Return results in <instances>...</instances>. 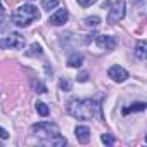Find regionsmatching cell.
I'll use <instances>...</instances> for the list:
<instances>
[{
    "mask_svg": "<svg viewBox=\"0 0 147 147\" xmlns=\"http://www.w3.org/2000/svg\"><path fill=\"white\" fill-rule=\"evenodd\" d=\"M131 2H140V0H131Z\"/></svg>",
    "mask_w": 147,
    "mask_h": 147,
    "instance_id": "23",
    "label": "cell"
},
{
    "mask_svg": "<svg viewBox=\"0 0 147 147\" xmlns=\"http://www.w3.org/2000/svg\"><path fill=\"white\" fill-rule=\"evenodd\" d=\"M82 64H83V57H82L78 52L71 54V55L67 57V66H69V67H80Z\"/></svg>",
    "mask_w": 147,
    "mask_h": 147,
    "instance_id": "10",
    "label": "cell"
},
{
    "mask_svg": "<svg viewBox=\"0 0 147 147\" xmlns=\"http://www.w3.org/2000/svg\"><path fill=\"white\" fill-rule=\"evenodd\" d=\"M59 5V2H57V0H43V2H42V9L43 11H47V12H50L52 9H55Z\"/></svg>",
    "mask_w": 147,
    "mask_h": 147,
    "instance_id": "15",
    "label": "cell"
},
{
    "mask_svg": "<svg viewBox=\"0 0 147 147\" xmlns=\"http://www.w3.org/2000/svg\"><path fill=\"white\" fill-rule=\"evenodd\" d=\"M67 113L78 119H92L100 114V106L92 99H73L67 102Z\"/></svg>",
    "mask_w": 147,
    "mask_h": 147,
    "instance_id": "1",
    "label": "cell"
},
{
    "mask_svg": "<svg viewBox=\"0 0 147 147\" xmlns=\"http://www.w3.org/2000/svg\"><path fill=\"white\" fill-rule=\"evenodd\" d=\"M36 19H40V11H38L35 5H31V4L19 5V7L14 11V14H12L14 24L23 26V28L30 26V24H31L33 21H36Z\"/></svg>",
    "mask_w": 147,
    "mask_h": 147,
    "instance_id": "3",
    "label": "cell"
},
{
    "mask_svg": "<svg viewBox=\"0 0 147 147\" xmlns=\"http://www.w3.org/2000/svg\"><path fill=\"white\" fill-rule=\"evenodd\" d=\"M75 135H76L78 142L88 144V140H90V128L88 126H76L75 128Z\"/></svg>",
    "mask_w": 147,
    "mask_h": 147,
    "instance_id": "9",
    "label": "cell"
},
{
    "mask_svg": "<svg viewBox=\"0 0 147 147\" xmlns=\"http://www.w3.org/2000/svg\"><path fill=\"white\" fill-rule=\"evenodd\" d=\"M36 113L40 114V116H49V107H47V104H43V102H36Z\"/></svg>",
    "mask_w": 147,
    "mask_h": 147,
    "instance_id": "17",
    "label": "cell"
},
{
    "mask_svg": "<svg viewBox=\"0 0 147 147\" xmlns=\"http://www.w3.org/2000/svg\"><path fill=\"white\" fill-rule=\"evenodd\" d=\"M4 16H5V9H4L2 2H0V18H4Z\"/></svg>",
    "mask_w": 147,
    "mask_h": 147,
    "instance_id": "22",
    "label": "cell"
},
{
    "mask_svg": "<svg viewBox=\"0 0 147 147\" xmlns=\"http://www.w3.org/2000/svg\"><path fill=\"white\" fill-rule=\"evenodd\" d=\"M24 43H26V40H24L23 35L11 33L9 36H5V38L0 40V49H16V50H21L24 47Z\"/></svg>",
    "mask_w": 147,
    "mask_h": 147,
    "instance_id": "4",
    "label": "cell"
},
{
    "mask_svg": "<svg viewBox=\"0 0 147 147\" xmlns=\"http://www.w3.org/2000/svg\"><path fill=\"white\" fill-rule=\"evenodd\" d=\"M0 138H4V140H5V138H9V131H7V130H4L2 126H0Z\"/></svg>",
    "mask_w": 147,
    "mask_h": 147,
    "instance_id": "21",
    "label": "cell"
},
{
    "mask_svg": "<svg viewBox=\"0 0 147 147\" xmlns=\"http://www.w3.org/2000/svg\"><path fill=\"white\" fill-rule=\"evenodd\" d=\"M109 7H111V9H109L107 21H109V23H119V21L125 18V12H126L125 2H123V0H116V2H114L113 5H109Z\"/></svg>",
    "mask_w": 147,
    "mask_h": 147,
    "instance_id": "5",
    "label": "cell"
},
{
    "mask_svg": "<svg viewBox=\"0 0 147 147\" xmlns=\"http://www.w3.org/2000/svg\"><path fill=\"white\" fill-rule=\"evenodd\" d=\"M59 87H61V90H64V92H71L73 83H71V80H69V78H61Z\"/></svg>",
    "mask_w": 147,
    "mask_h": 147,
    "instance_id": "16",
    "label": "cell"
},
{
    "mask_svg": "<svg viewBox=\"0 0 147 147\" xmlns=\"http://www.w3.org/2000/svg\"><path fill=\"white\" fill-rule=\"evenodd\" d=\"M95 42H97V45H99L100 49H104V50H113V49L116 47L114 36H109V35H97V36H95Z\"/></svg>",
    "mask_w": 147,
    "mask_h": 147,
    "instance_id": "7",
    "label": "cell"
},
{
    "mask_svg": "<svg viewBox=\"0 0 147 147\" xmlns=\"http://www.w3.org/2000/svg\"><path fill=\"white\" fill-rule=\"evenodd\" d=\"M76 80H78V82H82V83H85V82L88 80V73H85V71H83V73H80V75L76 76Z\"/></svg>",
    "mask_w": 147,
    "mask_h": 147,
    "instance_id": "20",
    "label": "cell"
},
{
    "mask_svg": "<svg viewBox=\"0 0 147 147\" xmlns=\"http://www.w3.org/2000/svg\"><path fill=\"white\" fill-rule=\"evenodd\" d=\"M97 2V0H78V4L82 5V7H90V5H94Z\"/></svg>",
    "mask_w": 147,
    "mask_h": 147,
    "instance_id": "19",
    "label": "cell"
},
{
    "mask_svg": "<svg viewBox=\"0 0 147 147\" xmlns=\"http://www.w3.org/2000/svg\"><path fill=\"white\" fill-rule=\"evenodd\" d=\"M100 140H102L106 145H113V144H114V138H113L111 135H107V133H106V135H102V137H100Z\"/></svg>",
    "mask_w": 147,
    "mask_h": 147,
    "instance_id": "18",
    "label": "cell"
},
{
    "mask_svg": "<svg viewBox=\"0 0 147 147\" xmlns=\"http://www.w3.org/2000/svg\"><path fill=\"white\" fill-rule=\"evenodd\" d=\"M83 23H85V26H88V28H95V26L100 24V18H99V16H88V18L83 19Z\"/></svg>",
    "mask_w": 147,
    "mask_h": 147,
    "instance_id": "13",
    "label": "cell"
},
{
    "mask_svg": "<svg viewBox=\"0 0 147 147\" xmlns=\"http://www.w3.org/2000/svg\"><path fill=\"white\" fill-rule=\"evenodd\" d=\"M107 76L113 80V82H116V83H121V82H125L126 78H128V71L125 69V67H121V66H111L109 67V71H107Z\"/></svg>",
    "mask_w": 147,
    "mask_h": 147,
    "instance_id": "6",
    "label": "cell"
},
{
    "mask_svg": "<svg viewBox=\"0 0 147 147\" xmlns=\"http://www.w3.org/2000/svg\"><path fill=\"white\" fill-rule=\"evenodd\" d=\"M33 133L50 145H64L66 144V138L61 137V133H59V126L50 121H40V123L33 125Z\"/></svg>",
    "mask_w": 147,
    "mask_h": 147,
    "instance_id": "2",
    "label": "cell"
},
{
    "mask_svg": "<svg viewBox=\"0 0 147 147\" xmlns=\"http://www.w3.org/2000/svg\"><path fill=\"white\" fill-rule=\"evenodd\" d=\"M135 55H137V59H140V61H144V59H145L147 52H145V42H144V40H140V42L137 43V49H135Z\"/></svg>",
    "mask_w": 147,
    "mask_h": 147,
    "instance_id": "12",
    "label": "cell"
},
{
    "mask_svg": "<svg viewBox=\"0 0 147 147\" xmlns=\"http://www.w3.org/2000/svg\"><path fill=\"white\" fill-rule=\"evenodd\" d=\"M67 18H69L67 11H66V9H59L55 14H52V16L49 18V23H50L52 26H61V24H64V23L67 21Z\"/></svg>",
    "mask_w": 147,
    "mask_h": 147,
    "instance_id": "8",
    "label": "cell"
},
{
    "mask_svg": "<svg viewBox=\"0 0 147 147\" xmlns=\"http://www.w3.org/2000/svg\"><path fill=\"white\" fill-rule=\"evenodd\" d=\"M42 54H43V50H42V47H40L38 43H33V45L30 47V50L26 52L28 57H38V55H42Z\"/></svg>",
    "mask_w": 147,
    "mask_h": 147,
    "instance_id": "14",
    "label": "cell"
},
{
    "mask_svg": "<svg viewBox=\"0 0 147 147\" xmlns=\"http://www.w3.org/2000/svg\"><path fill=\"white\" fill-rule=\"evenodd\" d=\"M145 109V102H133L130 104V107H125L123 109V114H130V113H137V111H144Z\"/></svg>",
    "mask_w": 147,
    "mask_h": 147,
    "instance_id": "11",
    "label": "cell"
}]
</instances>
